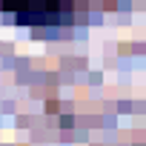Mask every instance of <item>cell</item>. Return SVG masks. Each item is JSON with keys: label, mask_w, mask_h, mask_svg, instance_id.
Instances as JSON below:
<instances>
[{"label": "cell", "mask_w": 146, "mask_h": 146, "mask_svg": "<svg viewBox=\"0 0 146 146\" xmlns=\"http://www.w3.org/2000/svg\"><path fill=\"white\" fill-rule=\"evenodd\" d=\"M0 15L20 26H57L66 20V0H0Z\"/></svg>", "instance_id": "obj_1"}]
</instances>
